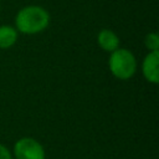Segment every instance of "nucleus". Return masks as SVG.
Instances as JSON below:
<instances>
[{
    "label": "nucleus",
    "instance_id": "7ed1b4c3",
    "mask_svg": "<svg viewBox=\"0 0 159 159\" xmlns=\"http://www.w3.org/2000/svg\"><path fill=\"white\" fill-rule=\"evenodd\" d=\"M14 155L16 159H45V149L40 142L31 137H24L15 142Z\"/></svg>",
    "mask_w": 159,
    "mask_h": 159
},
{
    "label": "nucleus",
    "instance_id": "423d86ee",
    "mask_svg": "<svg viewBox=\"0 0 159 159\" xmlns=\"http://www.w3.org/2000/svg\"><path fill=\"white\" fill-rule=\"evenodd\" d=\"M19 37V32L14 26L1 25L0 26V50L12 47Z\"/></svg>",
    "mask_w": 159,
    "mask_h": 159
},
{
    "label": "nucleus",
    "instance_id": "6e6552de",
    "mask_svg": "<svg viewBox=\"0 0 159 159\" xmlns=\"http://www.w3.org/2000/svg\"><path fill=\"white\" fill-rule=\"evenodd\" d=\"M0 159H12L10 150L4 144H0Z\"/></svg>",
    "mask_w": 159,
    "mask_h": 159
},
{
    "label": "nucleus",
    "instance_id": "0eeeda50",
    "mask_svg": "<svg viewBox=\"0 0 159 159\" xmlns=\"http://www.w3.org/2000/svg\"><path fill=\"white\" fill-rule=\"evenodd\" d=\"M144 45L149 52L159 51V36L157 32H149L144 37Z\"/></svg>",
    "mask_w": 159,
    "mask_h": 159
},
{
    "label": "nucleus",
    "instance_id": "1a4fd4ad",
    "mask_svg": "<svg viewBox=\"0 0 159 159\" xmlns=\"http://www.w3.org/2000/svg\"><path fill=\"white\" fill-rule=\"evenodd\" d=\"M0 6H1V5H0Z\"/></svg>",
    "mask_w": 159,
    "mask_h": 159
},
{
    "label": "nucleus",
    "instance_id": "39448f33",
    "mask_svg": "<svg viewBox=\"0 0 159 159\" xmlns=\"http://www.w3.org/2000/svg\"><path fill=\"white\" fill-rule=\"evenodd\" d=\"M97 43L103 51L111 53L119 47V37L114 31L102 29L97 35Z\"/></svg>",
    "mask_w": 159,
    "mask_h": 159
},
{
    "label": "nucleus",
    "instance_id": "20e7f679",
    "mask_svg": "<svg viewBox=\"0 0 159 159\" xmlns=\"http://www.w3.org/2000/svg\"><path fill=\"white\" fill-rule=\"evenodd\" d=\"M159 51L148 52L142 62V73L144 78L153 84L159 83Z\"/></svg>",
    "mask_w": 159,
    "mask_h": 159
},
{
    "label": "nucleus",
    "instance_id": "f257e3e1",
    "mask_svg": "<svg viewBox=\"0 0 159 159\" xmlns=\"http://www.w3.org/2000/svg\"><path fill=\"white\" fill-rule=\"evenodd\" d=\"M50 12L40 5H26L15 15V29L24 35H36L50 25Z\"/></svg>",
    "mask_w": 159,
    "mask_h": 159
},
{
    "label": "nucleus",
    "instance_id": "f03ea898",
    "mask_svg": "<svg viewBox=\"0 0 159 159\" xmlns=\"http://www.w3.org/2000/svg\"><path fill=\"white\" fill-rule=\"evenodd\" d=\"M108 67L116 78L127 81L132 78L137 71V60L133 52L127 48L118 47L111 52L108 58Z\"/></svg>",
    "mask_w": 159,
    "mask_h": 159
}]
</instances>
